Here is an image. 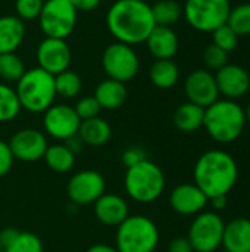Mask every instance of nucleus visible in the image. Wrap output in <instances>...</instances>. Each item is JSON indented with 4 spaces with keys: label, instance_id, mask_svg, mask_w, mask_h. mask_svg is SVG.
<instances>
[{
    "label": "nucleus",
    "instance_id": "2",
    "mask_svg": "<svg viewBox=\"0 0 250 252\" xmlns=\"http://www.w3.org/2000/svg\"><path fill=\"white\" fill-rule=\"evenodd\" d=\"M194 185L208 196H227L237 183L239 168L236 159L225 151L205 152L194 165Z\"/></svg>",
    "mask_w": 250,
    "mask_h": 252
},
{
    "label": "nucleus",
    "instance_id": "5",
    "mask_svg": "<svg viewBox=\"0 0 250 252\" xmlns=\"http://www.w3.org/2000/svg\"><path fill=\"white\" fill-rule=\"evenodd\" d=\"M124 188L127 195L140 204L155 202L165 189V174L159 165L150 159L127 168L124 177Z\"/></svg>",
    "mask_w": 250,
    "mask_h": 252
},
{
    "label": "nucleus",
    "instance_id": "39",
    "mask_svg": "<svg viewBox=\"0 0 250 252\" xmlns=\"http://www.w3.org/2000/svg\"><path fill=\"white\" fill-rule=\"evenodd\" d=\"M169 252H194L190 241L187 238H175L171 244H169Z\"/></svg>",
    "mask_w": 250,
    "mask_h": 252
},
{
    "label": "nucleus",
    "instance_id": "36",
    "mask_svg": "<svg viewBox=\"0 0 250 252\" xmlns=\"http://www.w3.org/2000/svg\"><path fill=\"white\" fill-rule=\"evenodd\" d=\"M75 112L77 115L80 117L81 121L84 120H90V118H94V117H99V112H100V105L99 102L96 100L94 96H85L83 99H80L75 105Z\"/></svg>",
    "mask_w": 250,
    "mask_h": 252
},
{
    "label": "nucleus",
    "instance_id": "44",
    "mask_svg": "<svg viewBox=\"0 0 250 252\" xmlns=\"http://www.w3.org/2000/svg\"><path fill=\"white\" fill-rule=\"evenodd\" d=\"M209 201L215 210H224L227 205V196H215V198H211Z\"/></svg>",
    "mask_w": 250,
    "mask_h": 252
},
{
    "label": "nucleus",
    "instance_id": "27",
    "mask_svg": "<svg viewBox=\"0 0 250 252\" xmlns=\"http://www.w3.org/2000/svg\"><path fill=\"white\" fill-rule=\"evenodd\" d=\"M43 159L55 173H68L75 164V155L65 145H52L47 148Z\"/></svg>",
    "mask_w": 250,
    "mask_h": 252
},
{
    "label": "nucleus",
    "instance_id": "41",
    "mask_svg": "<svg viewBox=\"0 0 250 252\" xmlns=\"http://www.w3.org/2000/svg\"><path fill=\"white\" fill-rule=\"evenodd\" d=\"M18 233H19V230L15 229V227H6V229H3L0 232V245H1V248L4 250L16 238Z\"/></svg>",
    "mask_w": 250,
    "mask_h": 252
},
{
    "label": "nucleus",
    "instance_id": "10",
    "mask_svg": "<svg viewBox=\"0 0 250 252\" xmlns=\"http://www.w3.org/2000/svg\"><path fill=\"white\" fill-rule=\"evenodd\" d=\"M139 56L134 49L124 43L109 44L102 55V66L108 78L125 83L139 72Z\"/></svg>",
    "mask_w": 250,
    "mask_h": 252
},
{
    "label": "nucleus",
    "instance_id": "7",
    "mask_svg": "<svg viewBox=\"0 0 250 252\" xmlns=\"http://www.w3.org/2000/svg\"><path fill=\"white\" fill-rule=\"evenodd\" d=\"M231 10L230 0H186L183 15L194 30L214 32L227 24Z\"/></svg>",
    "mask_w": 250,
    "mask_h": 252
},
{
    "label": "nucleus",
    "instance_id": "18",
    "mask_svg": "<svg viewBox=\"0 0 250 252\" xmlns=\"http://www.w3.org/2000/svg\"><path fill=\"white\" fill-rule=\"evenodd\" d=\"M94 214L100 223L118 227L130 216V208L122 196L105 192L94 202Z\"/></svg>",
    "mask_w": 250,
    "mask_h": 252
},
{
    "label": "nucleus",
    "instance_id": "4",
    "mask_svg": "<svg viewBox=\"0 0 250 252\" xmlns=\"http://www.w3.org/2000/svg\"><path fill=\"white\" fill-rule=\"evenodd\" d=\"M15 92L21 108L32 114L46 112L53 105L56 97L55 75L38 66L27 69L16 81Z\"/></svg>",
    "mask_w": 250,
    "mask_h": 252
},
{
    "label": "nucleus",
    "instance_id": "48",
    "mask_svg": "<svg viewBox=\"0 0 250 252\" xmlns=\"http://www.w3.org/2000/svg\"><path fill=\"white\" fill-rule=\"evenodd\" d=\"M155 1H156V0H155Z\"/></svg>",
    "mask_w": 250,
    "mask_h": 252
},
{
    "label": "nucleus",
    "instance_id": "21",
    "mask_svg": "<svg viewBox=\"0 0 250 252\" xmlns=\"http://www.w3.org/2000/svg\"><path fill=\"white\" fill-rule=\"evenodd\" d=\"M25 37L24 21L13 15L0 16V55L13 53Z\"/></svg>",
    "mask_w": 250,
    "mask_h": 252
},
{
    "label": "nucleus",
    "instance_id": "40",
    "mask_svg": "<svg viewBox=\"0 0 250 252\" xmlns=\"http://www.w3.org/2000/svg\"><path fill=\"white\" fill-rule=\"evenodd\" d=\"M75 9L77 12L78 10H83V12H90L93 9H96L102 0H68Z\"/></svg>",
    "mask_w": 250,
    "mask_h": 252
},
{
    "label": "nucleus",
    "instance_id": "42",
    "mask_svg": "<svg viewBox=\"0 0 250 252\" xmlns=\"http://www.w3.org/2000/svg\"><path fill=\"white\" fill-rule=\"evenodd\" d=\"M63 145H65L74 155H77L78 152H81V149H83V146H84V143H83V140L80 139L78 134H75V136L69 137L68 140H65Z\"/></svg>",
    "mask_w": 250,
    "mask_h": 252
},
{
    "label": "nucleus",
    "instance_id": "24",
    "mask_svg": "<svg viewBox=\"0 0 250 252\" xmlns=\"http://www.w3.org/2000/svg\"><path fill=\"white\" fill-rule=\"evenodd\" d=\"M203 118L205 108L192 102L180 105L174 112V124L178 130L184 133H192L203 127Z\"/></svg>",
    "mask_w": 250,
    "mask_h": 252
},
{
    "label": "nucleus",
    "instance_id": "30",
    "mask_svg": "<svg viewBox=\"0 0 250 252\" xmlns=\"http://www.w3.org/2000/svg\"><path fill=\"white\" fill-rule=\"evenodd\" d=\"M227 24L239 35H250V3H240L231 7Z\"/></svg>",
    "mask_w": 250,
    "mask_h": 252
},
{
    "label": "nucleus",
    "instance_id": "9",
    "mask_svg": "<svg viewBox=\"0 0 250 252\" xmlns=\"http://www.w3.org/2000/svg\"><path fill=\"white\" fill-rule=\"evenodd\" d=\"M222 219L212 211L199 213L193 220L187 239L196 252H214L222 245Z\"/></svg>",
    "mask_w": 250,
    "mask_h": 252
},
{
    "label": "nucleus",
    "instance_id": "8",
    "mask_svg": "<svg viewBox=\"0 0 250 252\" xmlns=\"http://www.w3.org/2000/svg\"><path fill=\"white\" fill-rule=\"evenodd\" d=\"M77 9L68 0H47L38 16L46 37L65 40L77 25Z\"/></svg>",
    "mask_w": 250,
    "mask_h": 252
},
{
    "label": "nucleus",
    "instance_id": "17",
    "mask_svg": "<svg viewBox=\"0 0 250 252\" xmlns=\"http://www.w3.org/2000/svg\"><path fill=\"white\" fill-rule=\"evenodd\" d=\"M208 196L193 183H184L177 186L169 196L172 210L181 216H197L208 205Z\"/></svg>",
    "mask_w": 250,
    "mask_h": 252
},
{
    "label": "nucleus",
    "instance_id": "20",
    "mask_svg": "<svg viewBox=\"0 0 250 252\" xmlns=\"http://www.w3.org/2000/svg\"><path fill=\"white\" fill-rule=\"evenodd\" d=\"M222 245L228 252H250V220L239 217L224 227Z\"/></svg>",
    "mask_w": 250,
    "mask_h": 252
},
{
    "label": "nucleus",
    "instance_id": "26",
    "mask_svg": "<svg viewBox=\"0 0 250 252\" xmlns=\"http://www.w3.org/2000/svg\"><path fill=\"white\" fill-rule=\"evenodd\" d=\"M150 7L155 24L159 27H172L183 16V6L177 0H156Z\"/></svg>",
    "mask_w": 250,
    "mask_h": 252
},
{
    "label": "nucleus",
    "instance_id": "35",
    "mask_svg": "<svg viewBox=\"0 0 250 252\" xmlns=\"http://www.w3.org/2000/svg\"><path fill=\"white\" fill-rule=\"evenodd\" d=\"M44 0H15L18 18L22 21H31L40 16Z\"/></svg>",
    "mask_w": 250,
    "mask_h": 252
},
{
    "label": "nucleus",
    "instance_id": "25",
    "mask_svg": "<svg viewBox=\"0 0 250 252\" xmlns=\"http://www.w3.org/2000/svg\"><path fill=\"white\" fill-rule=\"evenodd\" d=\"M150 81L159 89H171L180 78V69L172 59H156L149 71Z\"/></svg>",
    "mask_w": 250,
    "mask_h": 252
},
{
    "label": "nucleus",
    "instance_id": "14",
    "mask_svg": "<svg viewBox=\"0 0 250 252\" xmlns=\"http://www.w3.org/2000/svg\"><path fill=\"white\" fill-rule=\"evenodd\" d=\"M37 61L38 68L52 75H57L69 69L71 49L62 38L46 37L37 47Z\"/></svg>",
    "mask_w": 250,
    "mask_h": 252
},
{
    "label": "nucleus",
    "instance_id": "16",
    "mask_svg": "<svg viewBox=\"0 0 250 252\" xmlns=\"http://www.w3.org/2000/svg\"><path fill=\"white\" fill-rule=\"evenodd\" d=\"M215 81L218 86L220 94L227 99H237L245 96L250 89L249 72L236 63H227L215 74Z\"/></svg>",
    "mask_w": 250,
    "mask_h": 252
},
{
    "label": "nucleus",
    "instance_id": "28",
    "mask_svg": "<svg viewBox=\"0 0 250 252\" xmlns=\"http://www.w3.org/2000/svg\"><path fill=\"white\" fill-rule=\"evenodd\" d=\"M21 109L22 108L15 89L4 83H0V123L15 120L19 115Z\"/></svg>",
    "mask_w": 250,
    "mask_h": 252
},
{
    "label": "nucleus",
    "instance_id": "15",
    "mask_svg": "<svg viewBox=\"0 0 250 252\" xmlns=\"http://www.w3.org/2000/svg\"><path fill=\"white\" fill-rule=\"evenodd\" d=\"M184 90L189 102L202 108H208L218 100L220 92L215 81V75L206 69H196L189 74L184 83Z\"/></svg>",
    "mask_w": 250,
    "mask_h": 252
},
{
    "label": "nucleus",
    "instance_id": "37",
    "mask_svg": "<svg viewBox=\"0 0 250 252\" xmlns=\"http://www.w3.org/2000/svg\"><path fill=\"white\" fill-rule=\"evenodd\" d=\"M13 161L15 158H13L9 143L0 140V177L6 176L12 170Z\"/></svg>",
    "mask_w": 250,
    "mask_h": 252
},
{
    "label": "nucleus",
    "instance_id": "11",
    "mask_svg": "<svg viewBox=\"0 0 250 252\" xmlns=\"http://www.w3.org/2000/svg\"><path fill=\"white\" fill-rule=\"evenodd\" d=\"M106 189L103 176L96 170H83L75 173L66 186L69 199L77 205L94 204Z\"/></svg>",
    "mask_w": 250,
    "mask_h": 252
},
{
    "label": "nucleus",
    "instance_id": "43",
    "mask_svg": "<svg viewBox=\"0 0 250 252\" xmlns=\"http://www.w3.org/2000/svg\"><path fill=\"white\" fill-rule=\"evenodd\" d=\"M87 252H118L116 248L111 247V245H105V244H96L93 247H90Z\"/></svg>",
    "mask_w": 250,
    "mask_h": 252
},
{
    "label": "nucleus",
    "instance_id": "12",
    "mask_svg": "<svg viewBox=\"0 0 250 252\" xmlns=\"http://www.w3.org/2000/svg\"><path fill=\"white\" fill-rule=\"evenodd\" d=\"M80 124V117L69 105H52L43 117V126L46 133L50 137L63 142L78 134Z\"/></svg>",
    "mask_w": 250,
    "mask_h": 252
},
{
    "label": "nucleus",
    "instance_id": "47",
    "mask_svg": "<svg viewBox=\"0 0 250 252\" xmlns=\"http://www.w3.org/2000/svg\"><path fill=\"white\" fill-rule=\"evenodd\" d=\"M225 252H228V251H225Z\"/></svg>",
    "mask_w": 250,
    "mask_h": 252
},
{
    "label": "nucleus",
    "instance_id": "1",
    "mask_svg": "<svg viewBox=\"0 0 250 252\" xmlns=\"http://www.w3.org/2000/svg\"><path fill=\"white\" fill-rule=\"evenodd\" d=\"M106 24L116 41L128 46L146 41L156 27L152 7L144 0H116L108 10Z\"/></svg>",
    "mask_w": 250,
    "mask_h": 252
},
{
    "label": "nucleus",
    "instance_id": "46",
    "mask_svg": "<svg viewBox=\"0 0 250 252\" xmlns=\"http://www.w3.org/2000/svg\"><path fill=\"white\" fill-rule=\"evenodd\" d=\"M0 252H3V248H1V245H0Z\"/></svg>",
    "mask_w": 250,
    "mask_h": 252
},
{
    "label": "nucleus",
    "instance_id": "32",
    "mask_svg": "<svg viewBox=\"0 0 250 252\" xmlns=\"http://www.w3.org/2000/svg\"><path fill=\"white\" fill-rule=\"evenodd\" d=\"M4 252H43L41 239L31 232H19L16 238L3 250Z\"/></svg>",
    "mask_w": 250,
    "mask_h": 252
},
{
    "label": "nucleus",
    "instance_id": "45",
    "mask_svg": "<svg viewBox=\"0 0 250 252\" xmlns=\"http://www.w3.org/2000/svg\"><path fill=\"white\" fill-rule=\"evenodd\" d=\"M245 117H246V124L250 126V102L249 105H248V108L245 109Z\"/></svg>",
    "mask_w": 250,
    "mask_h": 252
},
{
    "label": "nucleus",
    "instance_id": "22",
    "mask_svg": "<svg viewBox=\"0 0 250 252\" xmlns=\"http://www.w3.org/2000/svg\"><path fill=\"white\" fill-rule=\"evenodd\" d=\"M94 97L103 109H116L124 105L127 99L125 83L106 78L99 83L94 92Z\"/></svg>",
    "mask_w": 250,
    "mask_h": 252
},
{
    "label": "nucleus",
    "instance_id": "6",
    "mask_svg": "<svg viewBox=\"0 0 250 252\" xmlns=\"http://www.w3.org/2000/svg\"><path fill=\"white\" fill-rule=\"evenodd\" d=\"M159 244V230L146 216H128L116 230L118 252H153Z\"/></svg>",
    "mask_w": 250,
    "mask_h": 252
},
{
    "label": "nucleus",
    "instance_id": "29",
    "mask_svg": "<svg viewBox=\"0 0 250 252\" xmlns=\"http://www.w3.org/2000/svg\"><path fill=\"white\" fill-rule=\"evenodd\" d=\"M55 87H56V94L66 97V99L75 97L80 94L83 89V80L77 72L66 69L55 75Z\"/></svg>",
    "mask_w": 250,
    "mask_h": 252
},
{
    "label": "nucleus",
    "instance_id": "23",
    "mask_svg": "<svg viewBox=\"0 0 250 252\" xmlns=\"http://www.w3.org/2000/svg\"><path fill=\"white\" fill-rule=\"evenodd\" d=\"M78 136L84 145L97 148L109 142L112 136V128L103 118L94 117V118L81 121L80 128H78Z\"/></svg>",
    "mask_w": 250,
    "mask_h": 252
},
{
    "label": "nucleus",
    "instance_id": "34",
    "mask_svg": "<svg viewBox=\"0 0 250 252\" xmlns=\"http://www.w3.org/2000/svg\"><path fill=\"white\" fill-rule=\"evenodd\" d=\"M203 62L209 69L218 71L228 63V53L212 43L203 50Z\"/></svg>",
    "mask_w": 250,
    "mask_h": 252
},
{
    "label": "nucleus",
    "instance_id": "31",
    "mask_svg": "<svg viewBox=\"0 0 250 252\" xmlns=\"http://www.w3.org/2000/svg\"><path fill=\"white\" fill-rule=\"evenodd\" d=\"M25 72L24 62L21 58L13 53H1L0 55V78L4 81H18Z\"/></svg>",
    "mask_w": 250,
    "mask_h": 252
},
{
    "label": "nucleus",
    "instance_id": "3",
    "mask_svg": "<svg viewBox=\"0 0 250 252\" xmlns=\"http://www.w3.org/2000/svg\"><path fill=\"white\" fill-rule=\"evenodd\" d=\"M203 127L218 143L237 140L246 127L245 109L231 99H218L205 108Z\"/></svg>",
    "mask_w": 250,
    "mask_h": 252
},
{
    "label": "nucleus",
    "instance_id": "13",
    "mask_svg": "<svg viewBox=\"0 0 250 252\" xmlns=\"http://www.w3.org/2000/svg\"><path fill=\"white\" fill-rule=\"evenodd\" d=\"M13 158L22 162H35L43 159L49 145L46 136L35 128H22L16 131L9 142Z\"/></svg>",
    "mask_w": 250,
    "mask_h": 252
},
{
    "label": "nucleus",
    "instance_id": "38",
    "mask_svg": "<svg viewBox=\"0 0 250 252\" xmlns=\"http://www.w3.org/2000/svg\"><path fill=\"white\" fill-rule=\"evenodd\" d=\"M147 159L146 155H144V151L140 149V148H128L124 151L122 154V164L130 168V167H134L137 164H140L141 161Z\"/></svg>",
    "mask_w": 250,
    "mask_h": 252
},
{
    "label": "nucleus",
    "instance_id": "33",
    "mask_svg": "<svg viewBox=\"0 0 250 252\" xmlns=\"http://www.w3.org/2000/svg\"><path fill=\"white\" fill-rule=\"evenodd\" d=\"M212 43L220 49L225 50L227 53H230L237 47L239 35L230 28L228 24H224L212 32Z\"/></svg>",
    "mask_w": 250,
    "mask_h": 252
},
{
    "label": "nucleus",
    "instance_id": "19",
    "mask_svg": "<svg viewBox=\"0 0 250 252\" xmlns=\"http://www.w3.org/2000/svg\"><path fill=\"white\" fill-rule=\"evenodd\" d=\"M144 43L156 59H172L178 50V37L171 27L156 25Z\"/></svg>",
    "mask_w": 250,
    "mask_h": 252
}]
</instances>
